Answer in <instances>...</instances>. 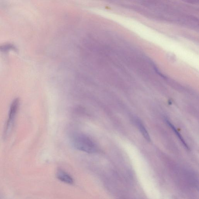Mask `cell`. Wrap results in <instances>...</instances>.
<instances>
[{"instance_id":"cell-1","label":"cell","mask_w":199,"mask_h":199,"mask_svg":"<svg viewBox=\"0 0 199 199\" xmlns=\"http://www.w3.org/2000/svg\"><path fill=\"white\" fill-rule=\"evenodd\" d=\"M72 142L74 146L79 151L88 153H93L98 151V147L95 142L89 136L77 134L74 135Z\"/></svg>"},{"instance_id":"cell-2","label":"cell","mask_w":199,"mask_h":199,"mask_svg":"<svg viewBox=\"0 0 199 199\" xmlns=\"http://www.w3.org/2000/svg\"><path fill=\"white\" fill-rule=\"evenodd\" d=\"M19 98L15 99L12 103L9 111L8 119L4 132V138H7L11 134L15 124L16 117L19 107Z\"/></svg>"},{"instance_id":"cell-3","label":"cell","mask_w":199,"mask_h":199,"mask_svg":"<svg viewBox=\"0 0 199 199\" xmlns=\"http://www.w3.org/2000/svg\"><path fill=\"white\" fill-rule=\"evenodd\" d=\"M57 177L59 180L68 184H72L74 180L72 178L63 170H58L57 173Z\"/></svg>"},{"instance_id":"cell-4","label":"cell","mask_w":199,"mask_h":199,"mask_svg":"<svg viewBox=\"0 0 199 199\" xmlns=\"http://www.w3.org/2000/svg\"><path fill=\"white\" fill-rule=\"evenodd\" d=\"M166 123H167L170 126V127H171V128L172 129V130H174V132H175V133L176 134L177 136H178V137H179V139H180L182 143H183V144H184L185 147L186 148H187V149H188L189 148L188 146H187L186 144V143L185 142V141H184V140H183V138H182V136H181V135H180V134H179L178 132H177V130L175 129V127H174V126H173V125L171 124V123H170V122H169L168 120H167V119H166Z\"/></svg>"},{"instance_id":"cell-5","label":"cell","mask_w":199,"mask_h":199,"mask_svg":"<svg viewBox=\"0 0 199 199\" xmlns=\"http://www.w3.org/2000/svg\"><path fill=\"white\" fill-rule=\"evenodd\" d=\"M137 123L138 125L139 128H140V130L141 131L143 135H144V137L147 140H148V141H150V137H149V134H148L146 130H145V128H144V126H143L142 124H141L140 121H139L137 122Z\"/></svg>"},{"instance_id":"cell-6","label":"cell","mask_w":199,"mask_h":199,"mask_svg":"<svg viewBox=\"0 0 199 199\" xmlns=\"http://www.w3.org/2000/svg\"><path fill=\"white\" fill-rule=\"evenodd\" d=\"M11 49H14V47L11 45H6L0 47V50L2 51H6Z\"/></svg>"}]
</instances>
